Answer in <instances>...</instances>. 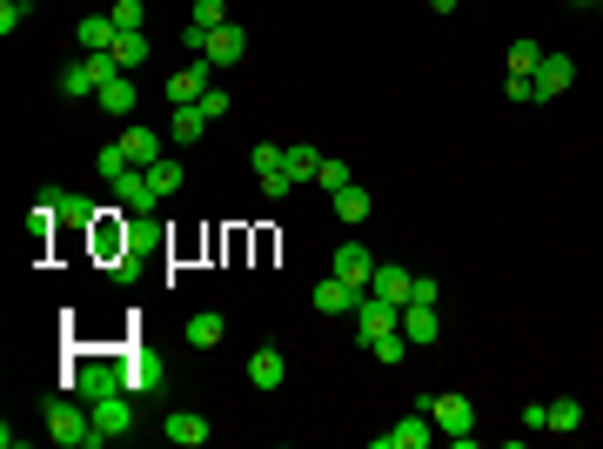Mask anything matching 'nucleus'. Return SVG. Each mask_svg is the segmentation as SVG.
I'll use <instances>...</instances> for the list:
<instances>
[{"instance_id":"1","label":"nucleus","mask_w":603,"mask_h":449,"mask_svg":"<svg viewBox=\"0 0 603 449\" xmlns=\"http://www.w3.org/2000/svg\"><path fill=\"white\" fill-rule=\"evenodd\" d=\"M423 409H429V423L443 429V436H449L456 449H469V443H476V403H469V396H429Z\"/></svg>"},{"instance_id":"2","label":"nucleus","mask_w":603,"mask_h":449,"mask_svg":"<svg viewBox=\"0 0 603 449\" xmlns=\"http://www.w3.org/2000/svg\"><path fill=\"white\" fill-rule=\"evenodd\" d=\"M114 74H121L114 54H81V61H67L61 68V94H101Z\"/></svg>"},{"instance_id":"3","label":"nucleus","mask_w":603,"mask_h":449,"mask_svg":"<svg viewBox=\"0 0 603 449\" xmlns=\"http://www.w3.org/2000/svg\"><path fill=\"white\" fill-rule=\"evenodd\" d=\"M47 443H61V449L94 443V416H81V409H67V403H47Z\"/></svg>"},{"instance_id":"4","label":"nucleus","mask_w":603,"mask_h":449,"mask_svg":"<svg viewBox=\"0 0 603 449\" xmlns=\"http://www.w3.org/2000/svg\"><path fill=\"white\" fill-rule=\"evenodd\" d=\"M389 329H402V309L362 289V302H356V336H362V349H369L376 336H389Z\"/></svg>"},{"instance_id":"5","label":"nucleus","mask_w":603,"mask_h":449,"mask_svg":"<svg viewBox=\"0 0 603 449\" xmlns=\"http://www.w3.org/2000/svg\"><path fill=\"white\" fill-rule=\"evenodd\" d=\"M530 81H536V101H557V94H570V81H577V61H570V54H543Z\"/></svg>"},{"instance_id":"6","label":"nucleus","mask_w":603,"mask_h":449,"mask_svg":"<svg viewBox=\"0 0 603 449\" xmlns=\"http://www.w3.org/2000/svg\"><path fill=\"white\" fill-rule=\"evenodd\" d=\"M436 443V423H429V409H416V416H402L396 429H382L376 449H429Z\"/></svg>"},{"instance_id":"7","label":"nucleus","mask_w":603,"mask_h":449,"mask_svg":"<svg viewBox=\"0 0 603 449\" xmlns=\"http://www.w3.org/2000/svg\"><path fill=\"white\" fill-rule=\"evenodd\" d=\"M208 68H215V61H195V68H175V74H168V108H195L201 94L215 88V81H208Z\"/></svg>"},{"instance_id":"8","label":"nucleus","mask_w":603,"mask_h":449,"mask_svg":"<svg viewBox=\"0 0 603 449\" xmlns=\"http://www.w3.org/2000/svg\"><path fill=\"white\" fill-rule=\"evenodd\" d=\"M402 336L416 342V349H429V342L443 336V309L436 302H402Z\"/></svg>"},{"instance_id":"9","label":"nucleus","mask_w":603,"mask_h":449,"mask_svg":"<svg viewBox=\"0 0 603 449\" xmlns=\"http://www.w3.org/2000/svg\"><path fill=\"white\" fill-rule=\"evenodd\" d=\"M242 54H248V34H242L235 21H228V27H208V47H201V61H215V68H235Z\"/></svg>"},{"instance_id":"10","label":"nucleus","mask_w":603,"mask_h":449,"mask_svg":"<svg viewBox=\"0 0 603 449\" xmlns=\"http://www.w3.org/2000/svg\"><path fill=\"white\" fill-rule=\"evenodd\" d=\"M335 275H342L349 289H369V282H376V255H369L362 242H342L335 248Z\"/></svg>"},{"instance_id":"11","label":"nucleus","mask_w":603,"mask_h":449,"mask_svg":"<svg viewBox=\"0 0 603 449\" xmlns=\"http://www.w3.org/2000/svg\"><path fill=\"white\" fill-rule=\"evenodd\" d=\"M114 195L128 202V215H155V202H161V188L148 181V168H128V175L114 181Z\"/></svg>"},{"instance_id":"12","label":"nucleus","mask_w":603,"mask_h":449,"mask_svg":"<svg viewBox=\"0 0 603 449\" xmlns=\"http://www.w3.org/2000/svg\"><path fill=\"white\" fill-rule=\"evenodd\" d=\"M128 423H134V409L121 403V396H94V443H108V436H128Z\"/></svg>"},{"instance_id":"13","label":"nucleus","mask_w":603,"mask_h":449,"mask_svg":"<svg viewBox=\"0 0 603 449\" xmlns=\"http://www.w3.org/2000/svg\"><path fill=\"white\" fill-rule=\"evenodd\" d=\"M161 436H168V443H181V449H201L215 429H208V416H201V409H175V416L161 423Z\"/></svg>"},{"instance_id":"14","label":"nucleus","mask_w":603,"mask_h":449,"mask_svg":"<svg viewBox=\"0 0 603 449\" xmlns=\"http://www.w3.org/2000/svg\"><path fill=\"white\" fill-rule=\"evenodd\" d=\"M356 302H362V289H349L342 275L315 282V309H322V315H356Z\"/></svg>"},{"instance_id":"15","label":"nucleus","mask_w":603,"mask_h":449,"mask_svg":"<svg viewBox=\"0 0 603 449\" xmlns=\"http://www.w3.org/2000/svg\"><path fill=\"white\" fill-rule=\"evenodd\" d=\"M369 295H382V302H409V295H416V275L409 269H389V262H376V282H369Z\"/></svg>"},{"instance_id":"16","label":"nucleus","mask_w":603,"mask_h":449,"mask_svg":"<svg viewBox=\"0 0 603 449\" xmlns=\"http://www.w3.org/2000/svg\"><path fill=\"white\" fill-rule=\"evenodd\" d=\"M121 155H128V168H155L161 161V135L155 128H128V135H121Z\"/></svg>"},{"instance_id":"17","label":"nucleus","mask_w":603,"mask_h":449,"mask_svg":"<svg viewBox=\"0 0 603 449\" xmlns=\"http://www.w3.org/2000/svg\"><path fill=\"white\" fill-rule=\"evenodd\" d=\"M248 382H255V389H282V349H275V342H262V349L248 356Z\"/></svg>"},{"instance_id":"18","label":"nucleus","mask_w":603,"mask_h":449,"mask_svg":"<svg viewBox=\"0 0 603 449\" xmlns=\"http://www.w3.org/2000/svg\"><path fill=\"white\" fill-rule=\"evenodd\" d=\"M94 108H101V114H134V108H141V94H134V81H128V74H114L108 88L94 94Z\"/></svg>"},{"instance_id":"19","label":"nucleus","mask_w":603,"mask_h":449,"mask_svg":"<svg viewBox=\"0 0 603 449\" xmlns=\"http://www.w3.org/2000/svg\"><path fill=\"white\" fill-rule=\"evenodd\" d=\"M114 34H121V27H114V14H88V21H81V54H108Z\"/></svg>"},{"instance_id":"20","label":"nucleus","mask_w":603,"mask_h":449,"mask_svg":"<svg viewBox=\"0 0 603 449\" xmlns=\"http://www.w3.org/2000/svg\"><path fill=\"white\" fill-rule=\"evenodd\" d=\"M335 222H369V188H356V181H349V188H342V195H335Z\"/></svg>"},{"instance_id":"21","label":"nucleus","mask_w":603,"mask_h":449,"mask_svg":"<svg viewBox=\"0 0 603 449\" xmlns=\"http://www.w3.org/2000/svg\"><path fill=\"white\" fill-rule=\"evenodd\" d=\"M222 336H228V322H222V315H215V309H201L195 322H188V342H195V349H215V342H222Z\"/></svg>"},{"instance_id":"22","label":"nucleus","mask_w":603,"mask_h":449,"mask_svg":"<svg viewBox=\"0 0 603 449\" xmlns=\"http://www.w3.org/2000/svg\"><path fill=\"white\" fill-rule=\"evenodd\" d=\"M114 61H121V74L128 68H141V61H148V34H114V47H108Z\"/></svg>"},{"instance_id":"23","label":"nucleus","mask_w":603,"mask_h":449,"mask_svg":"<svg viewBox=\"0 0 603 449\" xmlns=\"http://www.w3.org/2000/svg\"><path fill=\"white\" fill-rule=\"evenodd\" d=\"M282 168H289V181H315V168H322V155L295 141V148H282Z\"/></svg>"},{"instance_id":"24","label":"nucleus","mask_w":603,"mask_h":449,"mask_svg":"<svg viewBox=\"0 0 603 449\" xmlns=\"http://www.w3.org/2000/svg\"><path fill=\"white\" fill-rule=\"evenodd\" d=\"M570 429H583V403L577 396H557L550 403V436H570Z\"/></svg>"},{"instance_id":"25","label":"nucleus","mask_w":603,"mask_h":449,"mask_svg":"<svg viewBox=\"0 0 603 449\" xmlns=\"http://www.w3.org/2000/svg\"><path fill=\"white\" fill-rule=\"evenodd\" d=\"M201 135H208V114H201V108H175V141H181V148L201 141Z\"/></svg>"},{"instance_id":"26","label":"nucleus","mask_w":603,"mask_h":449,"mask_svg":"<svg viewBox=\"0 0 603 449\" xmlns=\"http://www.w3.org/2000/svg\"><path fill=\"white\" fill-rule=\"evenodd\" d=\"M409 349H416V342L402 336V329H389V336H376V342H369V356H376V362H402Z\"/></svg>"},{"instance_id":"27","label":"nucleus","mask_w":603,"mask_h":449,"mask_svg":"<svg viewBox=\"0 0 603 449\" xmlns=\"http://www.w3.org/2000/svg\"><path fill=\"white\" fill-rule=\"evenodd\" d=\"M94 175H101V181H121V175H128V155H121V141H108V148L94 155Z\"/></svg>"},{"instance_id":"28","label":"nucleus","mask_w":603,"mask_h":449,"mask_svg":"<svg viewBox=\"0 0 603 449\" xmlns=\"http://www.w3.org/2000/svg\"><path fill=\"white\" fill-rule=\"evenodd\" d=\"M315 181H322V188H329V195H342V188H349V161H335V155H322V168H315Z\"/></svg>"},{"instance_id":"29","label":"nucleus","mask_w":603,"mask_h":449,"mask_svg":"<svg viewBox=\"0 0 603 449\" xmlns=\"http://www.w3.org/2000/svg\"><path fill=\"white\" fill-rule=\"evenodd\" d=\"M536 61H543V47L523 34V41H510V74H536Z\"/></svg>"},{"instance_id":"30","label":"nucleus","mask_w":603,"mask_h":449,"mask_svg":"<svg viewBox=\"0 0 603 449\" xmlns=\"http://www.w3.org/2000/svg\"><path fill=\"white\" fill-rule=\"evenodd\" d=\"M148 181L161 188V202H168V195L181 188V161H155V168H148Z\"/></svg>"},{"instance_id":"31","label":"nucleus","mask_w":603,"mask_h":449,"mask_svg":"<svg viewBox=\"0 0 603 449\" xmlns=\"http://www.w3.org/2000/svg\"><path fill=\"white\" fill-rule=\"evenodd\" d=\"M195 27H228V0H195V14H188Z\"/></svg>"},{"instance_id":"32","label":"nucleus","mask_w":603,"mask_h":449,"mask_svg":"<svg viewBox=\"0 0 603 449\" xmlns=\"http://www.w3.org/2000/svg\"><path fill=\"white\" fill-rule=\"evenodd\" d=\"M61 215H67V222H94L101 208H94L88 195H74V188H67V195H61Z\"/></svg>"},{"instance_id":"33","label":"nucleus","mask_w":603,"mask_h":449,"mask_svg":"<svg viewBox=\"0 0 603 449\" xmlns=\"http://www.w3.org/2000/svg\"><path fill=\"white\" fill-rule=\"evenodd\" d=\"M114 27L121 34H141V0H114Z\"/></svg>"},{"instance_id":"34","label":"nucleus","mask_w":603,"mask_h":449,"mask_svg":"<svg viewBox=\"0 0 603 449\" xmlns=\"http://www.w3.org/2000/svg\"><path fill=\"white\" fill-rule=\"evenodd\" d=\"M255 175H275V168H282V148H275V141H255Z\"/></svg>"},{"instance_id":"35","label":"nucleus","mask_w":603,"mask_h":449,"mask_svg":"<svg viewBox=\"0 0 603 449\" xmlns=\"http://www.w3.org/2000/svg\"><path fill=\"white\" fill-rule=\"evenodd\" d=\"M27 21V0H0V34H14Z\"/></svg>"},{"instance_id":"36","label":"nucleus","mask_w":603,"mask_h":449,"mask_svg":"<svg viewBox=\"0 0 603 449\" xmlns=\"http://www.w3.org/2000/svg\"><path fill=\"white\" fill-rule=\"evenodd\" d=\"M289 188H295V181H289V168H275V175H262V195H268V202H282Z\"/></svg>"},{"instance_id":"37","label":"nucleus","mask_w":603,"mask_h":449,"mask_svg":"<svg viewBox=\"0 0 603 449\" xmlns=\"http://www.w3.org/2000/svg\"><path fill=\"white\" fill-rule=\"evenodd\" d=\"M195 108L208 114V121H222V114H228V94H222V88H208V94H201V101H195Z\"/></svg>"},{"instance_id":"38","label":"nucleus","mask_w":603,"mask_h":449,"mask_svg":"<svg viewBox=\"0 0 603 449\" xmlns=\"http://www.w3.org/2000/svg\"><path fill=\"white\" fill-rule=\"evenodd\" d=\"M523 429H550V403H523Z\"/></svg>"},{"instance_id":"39","label":"nucleus","mask_w":603,"mask_h":449,"mask_svg":"<svg viewBox=\"0 0 603 449\" xmlns=\"http://www.w3.org/2000/svg\"><path fill=\"white\" fill-rule=\"evenodd\" d=\"M429 7H436V14H456V0H429Z\"/></svg>"},{"instance_id":"40","label":"nucleus","mask_w":603,"mask_h":449,"mask_svg":"<svg viewBox=\"0 0 603 449\" xmlns=\"http://www.w3.org/2000/svg\"><path fill=\"white\" fill-rule=\"evenodd\" d=\"M577 7H597V0H577Z\"/></svg>"},{"instance_id":"41","label":"nucleus","mask_w":603,"mask_h":449,"mask_svg":"<svg viewBox=\"0 0 603 449\" xmlns=\"http://www.w3.org/2000/svg\"><path fill=\"white\" fill-rule=\"evenodd\" d=\"M597 7H603V0H597Z\"/></svg>"}]
</instances>
